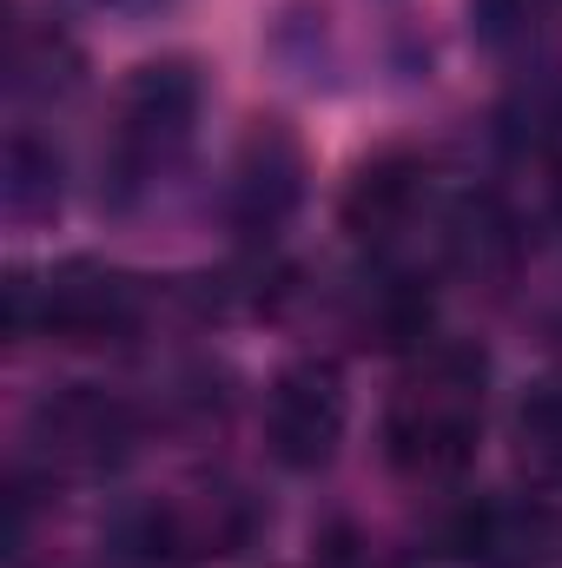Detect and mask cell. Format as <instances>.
<instances>
[{"instance_id": "6da1fadb", "label": "cell", "mask_w": 562, "mask_h": 568, "mask_svg": "<svg viewBox=\"0 0 562 568\" xmlns=\"http://www.w3.org/2000/svg\"><path fill=\"white\" fill-rule=\"evenodd\" d=\"M483 384L490 364L470 344H430L411 357V371L398 377L391 404H384V463L404 483H450L476 463V436H483Z\"/></svg>"}, {"instance_id": "7a4b0ae2", "label": "cell", "mask_w": 562, "mask_h": 568, "mask_svg": "<svg viewBox=\"0 0 562 568\" xmlns=\"http://www.w3.org/2000/svg\"><path fill=\"white\" fill-rule=\"evenodd\" d=\"M205 106V80L192 60H145L127 73V87L113 93V126H107V179L113 192H140L159 172L179 165V152L192 145Z\"/></svg>"}, {"instance_id": "3957f363", "label": "cell", "mask_w": 562, "mask_h": 568, "mask_svg": "<svg viewBox=\"0 0 562 568\" xmlns=\"http://www.w3.org/2000/svg\"><path fill=\"white\" fill-rule=\"evenodd\" d=\"M145 317L140 278L100 265V258H67L40 284H13V331H40L67 351H100L133 337Z\"/></svg>"}, {"instance_id": "277c9868", "label": "cell", "mask_w": 562, "mask_h": 568, "mask_svg": "<svg viewBox=\"0 0 562 568\" xmlns=\"http://www.w3.org/2000/svg\"><path fill=\"white\" fill-rule=\"evenodd\" d=\"M265 536V503L245 483H199L192 496L152 503L127 523V556L140 568L225 562Z\"/></svg>"}, {"instance_id": "5b68a950", "label": "cell", "mask_w": 562, "mask_h": 568, "mask_svg": "<svg viewBox=\"0 0 562 568\" xmlns=\"http://www.w3.org/2000/svg\"><path fill=\"white\" fill-rule=\"evenodd\" d=\"M351 424V397H344V371L331 357H298L284 364L265 390V449L279 469H324L344 443Z\"/></svg>"}, {"instance_id": "8992f818", "label": "cell", "mask_w": 562, "mask_h": 568, "mask_svg": "<svg viewBox=\"0 0 562 568\" xmlns=\"http://www.w3.org/2000/svg\"><path fill=\"white\" fill-rule=\"evenodd\" d=\"M133 436H140L133 404L113 397V390H93V384H67V390L40 397L33 417H27L33 456L47 469H60V476H100V469H113L133 449Z\"/></svg>"}, {"instance_id": "52a82bcc", "label": "cell", "mask_w": 562, "mask_h": 568, "mask_svg": "<svg viewBox=\"0 0 562 568\" xmlns=\"http://www.w3.org/2000/svg\"><path fill=\"white\" fill-rule=\"evenodd\" d=\"M430 199H436V185H430V159L398 145V152H378V159L358 165V179L344 185L338 219H344V232H351L358 245L391 252L404 232H418L423 219H430Z\"/></svg>"}, {"instance_id": "ba28073f", "label": "cell", "mask_w": 562, "mask_h": 568, "mask_svg": "<svg viewBox=\"0 0 562 568\" xmlns=\"http://www.w3.org/2000/svg\"><path fill=\"white\" fill-rule=\"evenodd\" d=\"M298 199H304V152H298L284 120H259L239 140L232 185H225V212H232V225L245 239H272L284 219L298 212Z\"/></svg>"}, {"instance_id": "9c48e42d", "label": "cell", "mask_w": 562, "mask_h": 568, "mask_svg": "<svg viewBox=\"0 0 562 568\" xmlns=\"http://www.w3.org/2000/svg\"><path fill=\"white\" fill-rule=\"evenodd\" d=\"M80 73H87V60H80L73 33L60 20H33V13L13 20V33H7V80H13L20 100H67L80 87Z\"/></svg>"}, {"instance_id": "30bf717a", "label": "cell", "mask_w": 562, "mask_h": 568, "mask_svg": "<svg viewBox=\"0 0 562 568\" xmlns=\"http://www.w3.org/2000/svg\"><path fill=\"white\" fill-rule=\"evenodd\" d=\"M510 456L536 489H562V377L523 390L510 417Z\"/></svg>"}, {"instance_id": "8fae6325", "label": "cell", "mask_w": 562, "mask_h": 568, "mask_svg": "<svg viewBox=\"0 0 562 568\" xmlns=\"http://www.w3.org/2000/svg\"><path fill=\"white\" fill-rule=\"evenodd\" d=\"M53 205H60V165H53V152H40L20 133L7 145V212L13 219H40Z\"/></svg>"}, {"instance_id": "7c38bea8", "label": "cell", "mask_w": 562, "mask_h": 568, "mask_svg": "<svg viewBox=\"0 0 562 568\" xmlns=\"http://www.w3.org/2000/svg\"><path fill=\"white\" fill-rule=\"evenodd\" d=\"M476 13H483V27L496 40H510V33H530L550 13V0H476Z\"/></svg>"}, {"instance_id": "4fadbf2b", "label": "cell", "mask_w": 562, "mask_h": 568, "mask_svg": "<svg viewBox=\"0 0 562 568\" xmlns=\"http://www.w3.org/2000/svg\"><path fill=\"white\" fill-rule=\"evenodd\" d=\"M556 219H562V172H556Z\"/></svg>"}]
</instances>
